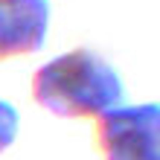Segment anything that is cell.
<instances>
[{
    "mask_svg": "<svg viewBox=\"0 0 160 160\" xmlns=\"http://www.w3.org/2000/svg\"><path fill=\"white\" fill-rule=\"evenodd\" d=\"M122 93L114 64L90 47L55 55L32 76V99L55 117H99L119 105Z\"/></svg>",
    "mask_w": 160,
    "mask_h": 160,
    "instance_id": "cell-1",
    "label": "cell"
},
{
    "mask_svg": "<svg viewBox=\"0 0 160 160\" xmlns=\"http://www.w3.org/2000/svg\"><path fill=\"white\" fill-rule=\"evenodd\" d=\"M96 146L105 160H160V105L146 102L99 114Z\"/></svg>",
    "mask_w": 160,
    "mask_h": 160,
    "instance_id": "cell-2",
    "label": "cell"
},
{
    "mask_svg": "<svg viewBox=\"0 0 160 160\" xmlns=\"http://www.w3.org/2000/svg\"><path fill=\"white\" fill-rule=\"evenodd\" d=\"M50 0H0V61L38 52L47 41Z\"/></svg>",
    "mask_w": 160,
    "mask_h": 160,
    "instance_id": "cell-3",
    "label": "cell"
},
{
    "mask_svg": "<svg viewBox=\"0 0 160 160\" xmlns=\"http://www.w3.org/2000/svg\"><path fill=\"white\" fill-rule=\"evenodd\" d=\"M18 125H21L18 108H15V105H9L6 99H0V152H6V148L15 143V137H18Z\"/></svg>",
    "mask_w": 160,
    "mask_h": 160,
    "instance_id": "cell-4",
    "label": "cell"
}]
</instances>
